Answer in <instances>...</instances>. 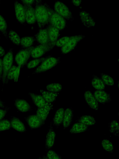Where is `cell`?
<instances>
[{
	"instance_id": "6da1fadb",
	"label": "cell",
	"mask_w": 119,
	"mask_h": 159,
	"mask_svg": "<svg viewBox=\"0 0 119 159\" xmlns=\"http://www.w3.org/2000/svg\"><path fill=\"white\" fill-rule=\"evenodd\" d=\"M35 15L36 22L39 29L45 28L49 23V15L46 2H40L35 5Z\"/></svg>"
},
{
	"instance_id": "7a4b0ae2",
	"label": "cell",
	"mask_w": 119,
	"mask_h": 159,
	"mask_svg": "<svg viewBox=\"0 0 119 159\" xmlns=\"http://www.w3.org/2000/svg\"><path fill=\"white\" fill-rule=\"evenodd\" d=\"M46 5L49 13V23L60 31L63 30L67 25L65 20L51 8L46 2Z\"/></svg>"
},
{
	"instance_id": "3957f363",
	"label": "cell",
	"mask_w": 119,
	"mask_h": 159,
	"mask_svg": "<svg viewBox=\"0 0 119 159\" xmlns=\"http://www.w3.org/2000/svg\"><path fill=\"white\" fill-rule=\"evenodd\" d=\"M60 58H56L51 55L48 56L41 64L33 72V74H39L46 71L54 67L60 62Z\"/></svg>"
},
{
	"instance_id": "277c9868",
	"label": "cell",
	"mask_w": 119,
	"mask_h": 159,
	"mask_svg": "<svg viewBox=\"0 0 119 159\" xmlns=\"http://www.w3.org/2000/svg\"><path fill=\"white\" fill-rule=\"evenodd\" d=\"M13 59V48H10L2 60L3 73L2 81L3 86L5 84L7 73L12 66Z\"/></svg>"
},
{
	"instance_id": "5b68a950",
	"label": "cell",
	"mask_w": 119,
	"mask_h": 159,
	"mask_svg": "<svg viewBox=\"0 0 119 159\" xmlns=\"http://www.w3.org/2000/svg\"><path fill=\"white\" fill-rule=\"evenodd\" d=\"M54 11L65 19L73 21L74 17L68 7L60 1H57L54 6Z\"/></svg>"
},
{
	"instance_id": "8992f818",
	"label": "cell",
	"mask_w": 119,
	"mask_h": 159,
	"mask_svg": "<svg viewBox=\"0 0 119 159\" xmlns=\"http://www.w3.org/2000/svg\"><path fill=\"white\" fill-rule=\"evenodd\" d=\"M23 48L18 52L15 56V61L18 66L23 67L26 64L31 55V52L34 48Z\"/></svg>"
},
{
	"instance_id": "52a82bcc",
	"label": "cell",
	"mask_w": 119,
	"mask_h": 159,
	"mask_svg": "<svg viewBox=\"0 0 119 159\" xmlns=\"http://www.w3.org/2000/svg\"><path fill=\"white\" fill-rule=\"evenodd\" d=\"M85 37V36L82 34L70 36V39L66 44L61 48L62 53L67 54L73 50L77 44Z\"/></svg>"
},
{
	"instance_id": "ba28073f",
	"label": "cell",
	"mask_w": 119,
	"mask_h": 159,
	"mask_svg": "<svg viewBox=\"0 0 119 159\" xmlns=\"http://www.w3.org/2000/svg\"><path fill=\"white\" fill-rule=\"evenodd\" d=\"M54 48L50 44L37 45L34 47L32 49L30 57L33 58H38L51 50Z\"/></svg>"
},
{
	"instance_id": "9c48e42d",
	"label": "cell",
	"mask_w": 119,
	"mask_h": 159,
	"mask_svg": "<svg viewBox=\"0 0 119 159\" xmlns=\"http://www.w3.org/2000/svg\"><path fill=\"white\" fill-rule=\"evenodd\" d=\"M24 119L31 129L40 128L45 123L36 114L28 115Z\"/></svg>"
},
{
	"instance_id": "30bf717a",
	"label": "cell",
	"mask_w": 119,
	"mask_h": 159,
	"mask_svg": "<svg viewBox=\"0 0 119 159\" xmlns=\"http://www.w3.org/2000/svg\"><path fill=\"white\" fill-rule=\"evenodd\" d=\"M56 133L52 126V122L50 123L49 129L45 139V150L47 151L54 147L55 145Z\"/></svg>"
},
{
	"instance_id": "8fae6325",
	"label": "cell",
	"mask_w": 119,
	"mask_h": 159,
	"mask_svg": "<svg viewBox=\"0 0 119 159\" xmlns=\"http://www.w3.org/2000/svg\"><path fill=\"white\" fill-rule=\"evenodd\" d=\"M46 27L47 31L50 44L54 47L60 36V31L49 23Z\"/></svg>"
},
{
	"instance_id": "7c38bea8",
	"label": "cell",
	"mask_w": 119,
	"mask_h": 159,
	"mask_svg": "<svg viewBox=\"0 0 119 159\" xmlns=\"http://www.w3.org/2000/svg\"><path fill=\"white\" fill-rule=\"evenodd\" d=\"M98 103L104 105L111 101V97L110 94L103 90H96L93 93Z\"/></svg>"
},
{
	"instance_id": "4fadbf2b",
	"label": "cell",
	"mask_w": 119,
	"mask_h": 159,
	"mask_svg": "<svg viewBox=\"0 0 119 159\" xmlns=\"http://www.w3.org/2000/svg\"><path fill=\"white\" fill-rule=\"evenodd\" d=\"M14 6L16 18L21 24H25L26 20L25 9L23 5L17 1L14 2Z\"/></svg>"
},
{
	"instance_id": "5bb4252c",
	"label": "cell",
	"mask_w": 119,
	"mask_h": 159,
	"mask_svg": "<svg viewBox=\"0 0 119 159\" xmlns=\"http://www.w3.org/2000/svg\"><path fill=\"white\" fill-rule=\"evenodd\" d=\"M34 38L35 40L40 44L50 45L47 31L46 27L42 29H39L38 32L34 35Z\"/></svg>"
},
{
	"instance_id": "9a60e30c",
	"label": "cell",
	"mask_w": 119,
	"mask_h": 159,
	"mask_svg": "<svg viewBox=\"0 0 119 159\" xmlns=\"http://www.w3.org/2000/svg\"><path fill=\"white\" fill-rule=\"evenodd\" d=\"M25 11L26 22L29 24H33L36 22L35 8L33 6L22 3Z\"/></svg>"
},
{
	"instance_id": "2e32d148",
	"label": "cell",
	"mask_w": 119,
	"mask_h": 159,
	"mask_svg": "<svg viewBox=\"0 0 119 159\" xmlns=\"http://www.w3.org/2000/svg\"><path fill=\"white\" fill-rule=\"evenodd\" d=\"M84 97L86 103L90 108L96 111L98 110L99 103L90 91L88 90L85 92Z\"/></svg>"
},
{
	"instance_id": "e0dca14e",
	"label": "cell",
	"mask_w": 119,
	"mask_h": 159,
	"mask_svg": "<svg viewBox=\"0 0 119 159\" xmlns=\"http://www.w3.org/2000/svg\"><path fill=\"white\" fill-rule=\"evenodd\" d=\"M54 103H48L45 106L41 108H38L36 110V115L45 123L50 111L53 108Z\"/></svg>"
},
{
	"instance_id": "ac0fdd59",
	"label": "cell",
	"mask_w": 119,
	"mask_h": 159,
	"mask_svg": "<svg viewBox=\"0 0 119 159\" xmlns=\"http://www.w3.org/2000/svg\"><path fill=\"white\" fill-rule=\"evenodd\" d=\"M14 101V106L20 111L25 112L32 111V107L25 100L17 98Z\"/></svg>"
},
{
	"instance_id": "d6986e66",
	"label": "cell",
	"mask_w": 119,
	"mask_h": 159,
	"mask_svg": "<svg viewBox=\"0 0 119 159\" xmlns=\"http://www.w3.org/2000/svg\"><path fill=\"white\" fill-rule=\"evenodd\" d=\"M79 16L82 22L86 27H90L95 25V22L89 12L82 11L80 12Z\"/></svg>"
},
{
	"instance_id": "ffe728a7",
	"label": "cell",
	"mask_w": 119,
	"mask_h": 159,
	"mask_svg": "<svg viewBox=\"0 0 119 159\" xmlns=\"http://www.w3.org/2000/svg\"><path fill=\"white\" fill-rule=\"evenodd\" d=\"M20 66H16L13 65L8 71L6 80L5 84L8 83L9 81L13 80L15 82H17L19 77Z\"/></svg>"
},
{
	"instance_id": "44dd1931",
	"label": "cell",
	"mask_w": 119,
	"mask_h": 159,
	"mask_svg": "<svg viewBox=\"0 0 119 159\" xmlns=\"http://www.w3.org/2000/svg\"><path fill=\"white\" fill-rule=\"evenodd\" d=\"M9 121L11 128L22 133L26 131L25 126L18 118L11 116L10 118Z\"/></svg>"
},
{
	"instance_id": "7402d4cb",
	"label": "cell",
	"mask_w": 119,
	"mask_h": 159,
	"mask_svg": "<svg viewBox=\"0 0 119 159\" xmlns=\"http://www.w3.org/2000/svg\"><path fill=\"white\" fill-rule=\"evenodd\" d=\"M73 116V110L72 108L69 107L65 109L62 123L64 129L67 128L70 125Z\"/></svg>"
},
{
	"instance_id": "603a6c76",
	"label": "cell",
	"mask_w": 119,
	"mask_h": 159,
	"mask_svg": "<svg viewBox=\"0 0 119 159\" xmlns=\"http://www.w3.org/2000/svg\"><path fill=\"white\" fill-rule=\"evenodd\" d=\"M65 109L62 107L58 109L55 112L53 118L52 124L57 129L62 123Z\"/></svg>"
},
{
	"instance_id": "cb8c5ba5",
	"label": "cell",
	"mask_w": 119,
	"mask_h": 159,
	"mask_svg": "<svg viewBox=\"0 0 119 159\" xmlns=\"http://www.w3.org/2000/svg\"><path fill=\"white\" fill-rule=\"evenodd\" d=\"M29 95L33 100V103L38 108L42 107L48 103L40 95L31 92L29 93Z\"/></svg>"
},
{
	"instance_id": "d4e9b609",
	"label": "cell",
	"mask_w": 119,
	"mask_h": 159,
	"mask_svg": "<svg viewBox=\"0 0 119 159\" xmlns=\"http://www.w3.org/2000/svg\"><path fill=\"white\" fill-rule=\"evenodd\" d=\"M90 130L89 126L79 122H75L72 126L70 132L72 134L80 133Z\"/></svg>"
},
{
	"instance_id": "484cf974",
	"label": "cell",
	"mask_w": 119,
	"mask_h": 159,
	"mask_svg": "<svg viewBox=\"0 0 119 159\" xmlns=\"http://www.w3.org/2000/svg\"><path fill=\"white\" fill-rule=\"evenodd\" d=\"M75 122H79L88 126L95 125L96 121L95 118L91 115H83L78 117Z\"/></svg>"
},
{
	"instance_id": "4316f807",
	"label": "cell",
	"mask_w": 119,
	"mask_h": 159,
	"mask_svg": "<svg viewBox=\"0 0 119 159\" xmlns=\"http://www.w3.org/2000/svg\"><path fill=\"white\" fill-rule=\"evenodd\" d=\"M40 91L45 100L48 103H54L60 93L51 92L42 89Z\"/></svg>"
},
{
	"instance_id": "83f0119b",
	"label": "cell",
	"mask_w": 119,
	"mask_h": 159,
	"mask_svg": "<svg viewBox=\"0 0 119 159\" xmlns=\"http://www.w3.org/2000/svg\"><path fill=\"white\" fill-rule=\"evenodd\" d=\"M92 86L97 90H103L105 89V85L100 78L93 74L91 80Z\"/></svg>"
},
{
	"instance_id": "f1b7e54d",
	"label": "cell",
	"mask_w": 119,
	"mask_h": 159,
	"mask_svg": "<svg viewBox=\"0 0 119 159\" xmlns=\"http://www.w3.org/2000/svg\"><path fill=\"white\" fill-rule=\"evenodd\" d=\"M35 40L34 37L31 36L24 37L20 39V43L21 48H29Z\"/></svg>"
},
{
	"instance_id": "f546056e",
	"label": "cell",
	"mask_w": 119,
	"mask_h": 159,
	"mask_svg": "<svg viewBox=\"0 0 119 159\" xmlns=\"http://www.w3.org/2000/svg\"><path fill=\"white\" fill-rule=\"evenodd\" d=\"M109 132L115 136H119V125L116 120H112L108 124Z\"/></svg>"
},
{
	"instance_id": "4dcf8cb0",
	"label": "cell",
	"mask_w": 119,
	"mask_h": 159,
	"mask_svg": "<svg viewBox=\"0 0 119 159\" xmlns=\"http://www.w3.org/2000/svg\"><path fill=\"white\" fill-rule=\"evenodd\" d=\"M46 88L47 91L54 93H60L62 89V85L57 83L48 84Z\"/></svg>"
},
{
	"instance_id": "1f68e13d",
	"label": "cell",
	"mask_w": 119,
	"mask_h": 159,
	"mask_svg": "<svg viewBox=\"0 0 119 159\" xmlns=\"http://www.w3.org/2000/svg\"><path fill=\"white\" fill-rule=\"evenodd\" d=\"M101 145L103 149L110 153L113 152L114 146L111 142L108 139H104L101 142Z\"/></svg>"
},
{
	"instance_id": "d6a6232c",
	"label": "cell",
	"mask_w": 119,
	"mask_h": 159,
	"mask_svg": "<svg viewBox=\"0 0 119 159\" xmlns=\"http://www.w3.org/2000/svg\"><path fill=\"white\" fill-rule=\"evenodd\" d=\"M8 37L14 44L18 46L20 45V39L15 31L11 29L9 31Z\"/></svg>"
},
{
	"instance_id": "836d02e7",
	"label": "cell",
	"mask_w": 119,
	"mask_h": 159,
	"mask_svg": "<svg viewBox=\"0 0 119 159\" xmlns=\"http://www.w3.org/2000/svg\"><path fill=\"white\" fill-rule=\"evenodd\" d=\"M100 78L105 85L113 86L114 85V80L108 75L103 73H100Z\"/></svg>"
},
{
	"instance_id": "e575fe53",
	"label": "cell",
	"mask_w": 119,
	"mask_h": 159,
	"mask_svg": "<svg viewBox=\"0 0 119 159\" xmlns=\"http://www.w3.org/2000/svg\"><path fill=\"white\" fill-rule=\"evenodd\" d=\"M7 27V25L6 20L0 14V31L4 36L7 39L8 38Z\"/></svg>"
},
{
	"instance_id": "d590c367",
	"label": "cell",
	"mask_w": 119,
	"mask_h": 159,
	"mask_svg": "<svg viewBox=\"0 0 119 159\" xmlns=\"http://www.w3.org/2000/svg\"><path fill=\"white\" fill-rule=\"evenodd\" d=\"M48 56L41 57L39 58H37L32 60L29 61L27 64V67L29 69H32L33 68L38 65L40 62L43 61L46 59Z\"/></svg>"
},
{
	"instance_id": "8d00e7d4",
	"label": "cell",
	"mask_w": 119,
	"mask_h": 159,
	"mask_svg": "<svg viewBox=\"0 0 119 159\" xmlns=\"http://www.w3.org/2000/svg\"><path fill=\"white\" fill-rule=\"evenodd\" d=\"M10 121L7 119H3L0 121V132L9 129L11 128Z\"/></svg>"
},
{
	"instance_id": "74e56055",
	"label": "cell",
	"mask_w": 119,
	"mask_h": 159,
	"mask_svg": "<svg viewBox=\"0 0 119 159\" xmlns=\"http://www.w3.org/2000/svg\"><path fill=\"white\" fill-rule=\"evenodd\" d=\"M46 156L49 159H62L58 152L51 149L47 151Z\"/></svg>"
},
{
	"instance_id": "f35d334b",
	"label": "cell",
	"mask_w": 119,
	"mask_h": 159,
	"mask_svg": "<svg viewBox=\"0 0 119 159\" xmlns=\"http://www.w3.org/2000/svg\"><path fill=\"white\" fill-rule=\"evenodd\" d=\"M70 36H64L57 40L56 42L55 46L61 48L68 43L69 40Z\"/></svg>"
},
{
	"instance_id": "ab89813d",
	"label": "cell",
	"mask_w": 119,
	"mask_h": 159,
	"mask_svg": "<svg viewBox=\"0 0 119 159\" xmlns=\"http://www.w3.org/2000/svg\"><path fill=\"white\" fill-rule=\"evenodd\" d=\"M10 108V107L7 106L5 108H0V121L3 119Z\"/></svg>"
},
{
	"instance_id": "60d3db41",
	"label": "cell",
	"mask_w": 119,
	"mask_h": 159,
	"mask_svg": "<svg viewBox=\"0 0 119 159\" xmlns=\"http://www.w3.org/2000/svg\"><path fill=\"white\" fill-rule=\"evenodd\" d=\"M22 3L25 4L27 5L33 6L36 5L38 3L42 2L41 0H22L21 1Z\"/></svg>"
},
{
	"instance_id": "b9f144b4",
	"label": "cell",
	"mask_w": 119,
	"mask_h": 159,
	"mask_svg": "<svg viewBox=\"0 0 119 159\" xmlns=\"http://www.w3.org/2000/svg\"><path fill=\"white\" fill-rule=\"evenodd\" d=\"M3 73L2 60L0 58V80L2 81Z\"/></svg>"
},
{
	"instance_id": "7bdbcfd3",
	"label": "cell",
	"mask_w": 119,
	"mask_h": 159,
	"mask_svg": "<svg viewBox=\"0 0 119 159\" xmlns=\"http://www.w3.org/2000/svg\"><path fill=\"white\" fill-rule=\"evenodd\" d=\"M82 2V0H72V3L75 6H78L80 5Z\"/></svg>"
},
{
	"instance_id": "ee69618b",
	"label": "cell",
	"mask_w": 119,
	"mask_h": 159,
	"mask_svg": "<svg viewBox=\"0 0 119 159\" xmlns=\"http://www.w3.org/2000/svg\"><path fill=\"white\" fill-rule=\"evenodd\" d=\"M5 53V51L4 48L1 46H0V57L4 56Z\"/></svg>"
},
{
	"instance_id": "f6af8a7d",
	"label": "cell",
	"mask_w": 119,
	"mask_h": 159,
	"mask_svg": "<svg viewBox=\"0 0 119 159\" xmlns=\"http://www.w3.org/2000/svg\"><path fill=\"white\" fill-rule=\"evenodd\" d=\"M5 102L2 101L0 99V108H5L7 107L5 105Z\"/></svg>"
},
{
	"instance_id": "bcb514c9",
	"label": "cell",
	"mask_w": 119,
	"mask_h": 159,
	"mask_svg": "<svg viewBox=\"0 0 119 159\" xmlns=\"http://www.w3.org/2000/svg\"><path fill=\"white\" fill-rule=\"evenodd\" d=\"M34 159H49L48 157L45 155L39 157L37 158H35Z\"/></svg>"
},
{
	"instance_id": "7dc6e473",
	"label": "cell",
	"mask_w": 119,
	"mask_h": 159,
	"mask_svg": "<svg viewBox=\"0 0 119 159\" xmlns=\"http://www.w3.org/2000/svg\"></svg>"
}]
</instances>
